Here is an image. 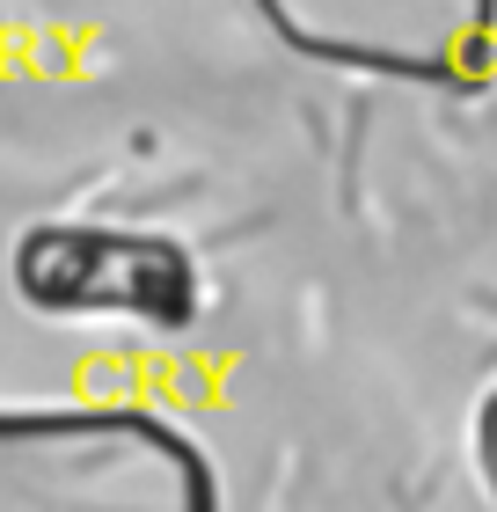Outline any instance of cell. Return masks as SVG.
<instances>
[{
	"mask_svg": "<svg viewBox=\"0 0 497 512\" xmlns=\"http://www.w3.org/2000/svg\"><path fill=\"white\" fill-rule=\"evenodd\" d=\"M0 512H205V469L154 417H0Z\"/></svg>",
	"mask_w": 497,
	"mask_h": 512,
	"instance_id": "obj_1",
	"label": "cell"
},
{
	"mask_svg": "<svg viewBox=\"0 0 497 512\" xmlns=\"http://www.w3.org/2000/svg\"><path fill=\"white\" fill-rule=\"evenodd\" d=\"M30 286L59 308H125V315H169L161 300H183V271L154 242H96V235H52L30 242Z\"/></svg>",
	"mask_w": 497,
	"mask_h": 512,
	"instance_id": "obj_2",
	"label": "cell"
}]
</instances>
